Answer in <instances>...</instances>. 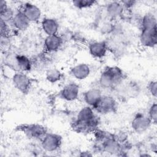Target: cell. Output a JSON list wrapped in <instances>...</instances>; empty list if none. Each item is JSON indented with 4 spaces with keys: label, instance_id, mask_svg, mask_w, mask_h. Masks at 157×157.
I'll list each match as a JSON object with an SVG mask.
<instances>
[{
    "label": "cell",
    "instance_id": "1",
    "mask_svg": "<svg viewBox=\"0 0 157 157\" xmlns=\"http://www.w3.org/2000/svg\"><path fill=\"white\" fill-rule=\"evenodd\" d=\"M123 77V72L120 67L108 66L102 72L99 83L102 88H113L121 82Z\"/></svg>",
    "mask_w": 157,
    "mask_h": 157
},
{
    "label": "cell",
    "instance_id": "2",
    "mask_svg": "<svg viewBox=\"0 0 157 157\" xmlns=\"http://www.w3.org/2000/svg\"><path fill=\"white\" fill-rule=\"evenodd\" d=\"M117 103L113 97L110 96H102L94 109L99 113L107 114L115 111Z\"/></svg>",
    "mask_w": 157,
    "mask_h": 157
},
{
    "label": "cell",
    "instance_id": "3",
    "mask_svg": "<svg viewBox=\"0 0 157 157\" xmlns=\"http://www.w3.org/2000/svg\"><path fill=\"white\" fill-rule=\"evenodd\" d=\"M41 145L44 150L53 152L58 150L61 144V137L58 134L47 133L41 139Z\"/></svg>",
    "mask_w": 157,
    "mask_h": 157
},
{
    "label": "cell",
    "instance_id": "4",
    "mask_svg": "<svg viewBox=\"0 0 157 157\" xmlns=\"http://www.w3.org/2000/svg\"><path fill=\"white\" fill-rule=\"evenodd\" d=\"M20 129L28 137L31 139L41 140L47 133L46 128L38 124H25Z\"/></svg>",
    "mask_w": 157,
    "mask_h": 157
},
{
    "label": "cell",
    "instance_id": "5",
    "mask_svg": "<svg viewBox=\"0 0 157 157\" xmlns=\"http://www.w3.org/2000/svg\"><path fill=\"white\" fill-rule=\"evenodd\" d=\"M12 82L15 88L24 94L27 93L31 88L30 78L23 72H16L12 77Z\"/></svg>",
    "mask_w": 157,
    "mask_h": 157
},
{
    "label": "cell",
    "instance_id": "6",
    "mask_svg": "<svg viewBox=\"0 0 157 157\" xmlns=\"http://www.w3.org/2000/svg\"><path fill=\"white\" fill-rule=\"evenodd\" d=\"M140 44L148 48H153L157 43V31L156 28L150 29H141L139 37Z\"/></svg>",
    "mask_w": 157,
    "mask_h": 157
},
{
    "label": "cell",
    "instance_id": "7",
    "mask_svg": "<svg viewBox=\"0 0 157 157\" xmlns=\"http://www.w3.org/2000/svg\"><path fill=\"white\" fill-rule=\"evenodd\" d=\"M151 123L152 122L148 115L138 113L132 119L131 127L136 132L142 133L147 131Z\"/></svg>",
    "mask_w": 157,
    "mask_h": 157
},
{
    "label": "cell",
    "instance_id": "8",
    "mask_svg": "<svg viewBox=\"0 0 157 157\" xmlns=\"http://www.w3.org/2000/svg\"><path fill=\"white\" fill-rule=\"evenodd\" d=\"M20 10L25 14L30 22H36L41 18V10L36 5L26 2L22 5Z\"/></svg>",
    "mask_w": 157,
    "mask_h": 157
},
{
    "label": "cell",
    "instance_id": "9",
    "mask_svg": "<svg viewBox=\"0 0 157 157\" xmlns=\"http://www.w3.org/2000/svg\"><path fill=\"white\" fill-rule=\"evenodd\" d=\"M79 93V86L75 83L66 85L60 91V97L67 101H73L77 99Z\"/></svg>",
    "mask_w": 157,
    "mask_h": 157
},
{
    "label": "cell",
    "instance_id": "10",
    "mask_svg": "<svg viewBox=\"0 0 157 157\" xmlns=\"http://www.w3.org/2000/svg\"><path fill=\"white\" fill-rule=\"evenodd\" d=\"M63 39L58 34L47 36L44 40V48L49 53H53L60 48L63 44Z\"/></svg>",
    "mask_w": 157,
    "mask_h": 157
},
{
    "label": "cell",
    "instance_id": "11",
    "mask_svg": "<svg viewBox=\"0 0 157 157\" xmlns=\"http://www.w3.org/2000/svg\"><path fill=\"white\" fill-rule=\"evenodd\" d=\"M89 52L91 56L96 58H103L108 51L105 42L94 41L89 45Z\"/></svg>",
    "mask_w": 157,
    "mask_h": 157
},
{
    "label": "cell",
    "instance_id": "12",
    "mask_svg": "<svg viewBox=\"0 0 157 157\" xmlns=\"http://www.w3.org/2000/svg\"><path fill=\"white\" fill-rule=\"evenodd\" d=\"M124 7L120 1H112L109 3L105 7L107 17L110 20L121 17L124 13Z\"/></svg>",
    "mask_w": 157,
    "mask_h": 157
},
{
    "label": "cell",
    "instance_id": "13",
    "mask_svg": "<svg viewBox=\"0 0 157 157\" xmlns=\"http://www.w3.org/2000/svg\"><path fill=\"white\" fill-rule=\"evenodd\" d=\"M95 116L93 109L90 106H86L83 107L78 113L77 120L83 122L90 123L98 126V121Z\"/></svg>",
    "mask_w": 157,
    "mask_h": 157
},
{
    "label": "cell",
    "instance_id": "14",
    "mask_svg": "<svg viewBox=\"0 0 157 157\" xmlns=\"http://www.w3.org/2000/svg\"><path fill=\"white\" fill-rule=\"evenodd\" d=\"M41 28L47 36L58 34L59 24L53 18H44L41 21Z\"/></svg>",
    "mask_w": 157,
    "mask_h": 157
},
{
    "label": "cell",
    "instance_id": "15",
    "mask_svg": "<svg viewBox=\"0 0 157 157\" xmlns=\"http://www.w3.org/2000/svg\"><path fill=\"white\" fill-rule=\"evenodd\" d=\"M10 23H12V25L16 29L19 31H25L27 29L30 24L29 20L20 10L15 12Z\"/></svg>",
    "mask_w": 157,
    "mask_h": 157
},
{
    "label": "cell",
    "instance_id": "16",
    "mask_svg": "<svg viewBox=\"0 0 157 157\" xmlns=\"http://www.w3.org/2000/svg\"><path fill=\"white\" fill-rule=\"evenodd\" d=\"M102 96V92L99 89L91 88L84 93L83 99L88 106L93 109L98 104Z\"/></svg>",
    "mask_w": 157,
    "mask_h": 157
},
{
    "label": "cell",
    "instance_id": "17",
    "mask_svg": "<svg viewBox=\"0 0 157 157\" xmlns=\"http://www.w3.org/2000/svg\"><path fill=\"white\" fill-rule=\"evenodd\" d=\"M70 72L73 77L77 80H82L89 76L90 74V68L88 64L80 63L72 67Z\"/></svg>",
    "mask_w": 157,
    "mask_h": 157
},
{
    "label": "cell",
    "instance_id": "18",
    "mask_svg": "<svg viewBox=\"0 0 157 157\" xmlns=\"http://www.w3.org/2000/svg\"><path fill=\"white\" fill-rule=\"evenodd\" d=\"M17 61L18 72H28L33 67L32 60L25 55L17 54Z\"/></svg>",
    "mask_w": 157,
    "mask_h": 157
},
{
    "label": "cell",
    "instance_id": "19",
    "mask_svg": "<svg viewBox=\"0 0 157 157\" xmlns=\"http://www.w3.org/2000/svg\"><path fill=\"white\" fill-rule=\"evenodd\" d=\"M141 29H150L156 28V18L152 13H147L140 20Z\"/></svg>",
    "mask_w": 157,
    "mask_h": 157
},
{
    "label": "cell",
    "instance_id": "20",
    "mask_svg": "<svg viewBox=\"0 0 157 157\" xmlns=\"http://www.w3.org/2000/svg\"><path fill=\"white\" fill-rule=\"evenodd\" d=\"M61 77L62 74L58 69L50 68L46 72V79L50 83H56L61 79Z\"/></svg>",
    "mask_w": 157,
    "mask_h": 157
},
{
    "label": "cell",
    "instance_id": "21",
    "mask_svg": "<svg viewBox=\"0 0 157 157\" xmlns=\"http://www.w3.org/2000/svg\"><path fill=\"white\" fill-rule=\"evenodd\" d=\"M15 13L13 12V10L11 8H9L7 7L3 10L0 11L1 20L4 21L7 23L9 22H11L14 17Z\"/></svg>",
    "mask_w": 157,
    "mask_h": 157
},
{
    "label": "cell",
    "instance_id": "22",
    "mask_svg": "<svg viewBox=\"0 0 157 157\" xmlns=\"http://www.w3.org/2000/svg\"><path fill=\"white\" fill-rule=\"evenodd\" d=\"M96 1L93 0H75L72 1L74 6L80 9L89 8L94 5Z\"/></svg>",
    "mask_w": 157,
    "mask_h": 157
},
{
    "label": "cell",
    "instance_id": "23",
    "mask_svg": "<svg viewBox=\"0 0 157 157\" xmlns=\"http://www.w3.org/2000/svg\"><path fill=\"white\" fill-rule=\"evenodd\" d=\"M148 116L150 118V120L151 121L152 123L156 124V120H157V105L156 103H153L150 107L148 110Z\"/></svg>",
    "mask_w": 157,
    "mask_h": 157
},
{
    "label": "cell",
    "instance_id": "24",
    "mask_svg": "<svg viewBox=\"0 0 157 157\" xmlns=\"http://www.w3.org/2000/svg\"><path fill=\"white\" fill-rule=\"evenodd\" d=\"M0 31H1V36H9V26L8 23L5 22L4 21L1 20L0 23Z\"/></svg>",
    "mask_w": 157,
    "mask_h": 157
},
{
    "label": "cell",
    "instance_id": "25",
    "mask_svg": "<svg viewBox=\"0 0 157 157\" xmlns=\"http://www.w3.org/2000/svg\"><path fill=\"white\" fill-rule=\"evenodd\" d=\"M148 90L150 93L154 98L156 97L157 91V82L156 81H151L148 85Z\"/></svg>",
    "mask_w": 157,
    "mask_h": 157
},
{
    "label": "cell",
    "instance_id": "26",
    "mask_svg": "<svg viewBox=\"0 0 157 157\" xmlns=\"http://www.w3.org/2000/svg\"><path fill=\"white\" fill-rule=\"evenodd\" d=\"M10 44L9 36H1V47L2 50L7 49Z\"/></svg>",
    "mask_w": 157,
    "mask_h": 157
},
{
    "label": "cell",
    "instance_id": "27",
    "mask_svg": "<svg viewBox=\"0 0 157 157\" xmlns=\"http://www.w3.org/2000/svg\"><path fill=\"white\" fill-rule=\"evenodd\" d=\"M120 2L121 3L122 6H123L124 10L126 9V10H128L131 8H132L136 4V1H128V0H126V1H120Z\"/></svg>",
    "mask_w": 157,
    "mask_h": 157
},
{
    "label": "cell",
    "instance_id": "28",
    "mask_svg": "<svg viewBox=\"0 0 157 157\" xmlns=\"http://www.w3.org/2000/svg\"><path fill=\"white\" fill-rule=\"evenodd\" d=\"M7 7L8 6H7V2L5 1H1V3H0V11L3 10L6 8H7Z\"/></svg>",
    "mask_w": 157,
    "mask_h": 157
}]
</instances>
